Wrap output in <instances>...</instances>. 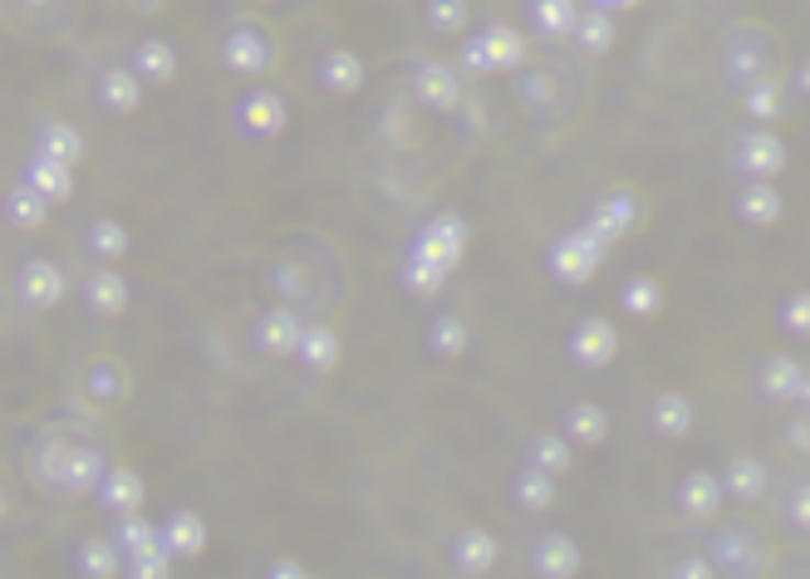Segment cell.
Wrapping results in <instances>:
<instances>
[{
	"label": "cell",
	"instance_id": "c3c4849f",
	"mask_svg": "<svg viewBox=\"0 0 810 579\" xmlns=\"http://www.w3.org/2000/svg\"><path fill=\"white\" fill-rule=\"evenodd\" d=\"M791 515H796V525H806L810 531V481L801 491H796V501H791Z\"/></svg>",
	"mask_w": 810,
	"mask_h": 579
},
{
	"label": "cell",
	"instance_id": "ba28073f",
	"mask_svg": "<svg viewBox=\"0 0 810 579\" xmlns=\"http://www.w3.org/2000/svg\"><path fill=\"white\" fill-rule=\"evenodd\" d=\"M15 290H20V300H25L30 310H55V304L65 300L69 280H65V270H59L55 260L35 256V260H25V266H20Z\"/></svg>",
	"mask_w": 810,
	"mask_h": 579
},
{
	"label": "cell",
	"instance_id": "7bdbcfd3",
	"mask_svg": "<svg viewBox=\"0 0 810 579\" xmlns=\"http://www.w3.org/2000/svg\"><path fill=\"white\" fill-rule=\"evenodd\" d=\"M776 103H781V83H776V79H766V74H762V79H756L752 89H746V109H752L756 119H772V113H776Z\"/></svg>",
	"mask_w": 810,
	"mask_h": 579
},
{
	"label": "cell",
	"instance_id": "ac0fdd59",
	"mask_svg": "<svg viewBox=\"0 0 810 579\" xmlns=\"http://www.w3.org/2000/svg\"><path fill=\"white\" fill-rule=\"evenodd\" d=\"M35 153L49 157V163H65V167H79L84 163V133L74 123H59V119H45L40 123V138H35Z\"/></svg>",
	"mask_w": 810,
	"mask_h": 579
},
{
	"label": "cell",
	"instance_id": "681fc988",
	"mask_svg": "<svg viewBox=\"0 0 810 579\" xmlns=\"http://www.w3.org/2000/svg\"><path fill=\"white\" fill-rule=\"evenodd\" d=\"M791 442L801 452H810V417H801V423H791Z\"/></svg>",
	"mask_w": 810,
	"mask_h": 579
},
{
	"label": "cell",
	"instance_id": "cb8c5ba5",
	"mask_svg": "<svg viewBox=\"0 0 810 579\" xmlns=\"http://www.w3.org/2000/svg\"><path fill=\"white\" fill-rule=\"evenodd\" d=\"M129 69L138 74L143 83H167L177 74V49L167 45V40H138V45H133Z\"/></svg>",
	"mask_w": 810,
	"mask_h": 579
},
{
	"label": "cell",
	"instance_id": "3957f363",
	"mask_svg": "<svg viewBox=\"0 0 810 579\" xmlns=\"http://www.w3.org/2000/svg\"><path fill=\"white\" fill-rule=\"evenodd\" d=\"M467 216H457V212H433L428 216V226L418 231V241H413V250L408 256L413 260H423V266H437V270H457L462 266V256H467Z\"/></svg>",
	"mask_w": 810,
	"mask_h": 579
},
{
	"label": "cell",
	"instance_id": "8fae6325",
	"mask_svg": "<svg viewBox=\"0 0 810 579\" xmlns=\"http://www.w3.org/2000/svg\"><path fill=\"white\" fill-rule=\"evenodd\" d=\"M368 79V65L364 55H354L349 45H334L320 55V83L324 93H334V99H349V93H359Z\"/></svg>",
	"mask_w": 810,
	"mask_h": 579
},
{
	"label": "cell",
	"instance_id": "6da1fadb",
	"mask_svg": "<svg viewBox=\"0 0 810 579\" xmlns=\"http://www.w3.org/2000/svg\"><path fill=\"white\" fill-rule=\"evenodd\" d=\"M109 471L113 467L93 447H69V442H59V447L40 461V477H45L59 497H89V491H99L103 481H109Z\"/></svg>",
	"mask_w": 810,
	"mask_h": 579
},
{
	"label": "cell",
	"instance_id": "8d00e7d4",
	"mask_svg": "<svg viewBox=\"0 0 810 579\" xmlns=\"http://www.w3.org/2000/svg\"><path fill=\"white\" fill-rule=\"evenodd\" d=\"M619 300H624V310L634 314V320H648V314L663 310V286L654 276H634L624 290H619Z\"/></svg>",
	"mask_w": 810,
	"mask_h": 579
},
{
	"label": "cell",
	"instance_id": "277c9868",
	"mask_svg": "<svg viewBox=\"0 0 810 579\" xmlns=\"http://www.w3.org/2000/svg\"><path fill=\"white\" fill-rule=\"evenodd\" d=\"M221 65L231 74H246V79H256V74H270L280 65V45L266 35L260 25H251V20H241V25L226 30V45H221Z\"/></svg>",
	"mask_w": 810,
	"mask_h": 579
},
{
	"label": "cell",
	"instance_id": "f6af8a7d",
	"mask_svg": "<svg viewBox=\"0 0 810 579\" xmlns=\"http://www.w3.org/2000/svg\"><path fill=\"white\" fill-rule=\"evenodd\" d=\"M786 324H791L796 334H810V294H796V300L786 304Z\"/></svg>",
	"mask_w": 810,
	"mask_h": 579
},
{
	"label": "cell",
	"instance_id": "60d3db41",
	"mask_svg": "<svg viewBox=\"0 0 810 579\" xmlns=\"http://www.w3.org/2000/svg\"><path fill=\"white\" fill-rule=\"evenodd\" d=\"M471 20V5H462V0H433L428 5V25L442 30V35H462Z\"/></svg>",
	"mask_w": 810,
	"mask_h": 579
},
{
	"label": "cell",
	"instance_id": "e0dca14e",
	"mask_svg": "<svg viewBox=\"0 0 810 579\" xmlns=\"http://www.w3.org/2000/svg\"><path fill=\"white\" fill-rule=\"evenodd\" d=\"M452 555H457L462 575H487L491 565H497V555H501V541L487 531V525H467V531L457 535V545H452Z\"/></svg>",
	"mask_w": 810,
	"mask_h": 579
},
{
	"label": "cell",
	"instance_id": "4316f807",
	"mask_svg": "<svg viewBox=\"0 0 810 579\" xmlns=\"http://www.w3.org/2000/svg\"><path fill=\"white\" fill-rule=\"evenodd\" d=\"M123 565H129V555L119 550V541L89 535V541L79 545V570H84V579H113Z\"/></svg>",
	"mask_w": 810,
	"mask_h": 579
},
{
	"label": "cell",
	"instance_id": "ab89813d",
	"mask_svg": "<svg viewBox=\"0 0 810 579\" xmlns=\"http://www.w3.org/2000/svg\"><path fill=\"white\" fill-rule=\"evenodd\" d=\"M742 216H746V221H756V226H766V221L781 216V197H776L766 182L746 187V192H742Z\"/></svg>",
	"mask_w": 810,
	"mask_h": 579
},
{
	"label": "cell",
	"instance_id": "f546056e",
	"mask_svg": "<svg viewBox=\"0 0 810 579\" xmlns=\"http://www.w3.org/2000/svg\"><path fill=\"white\" fill-rule=\"evenodd\" d=\"M722 491L728 487H722L712 471H688V477H683V491H678V506L688 515H712L718 501H722Z\"/></svg>",
	"mask_w": 810,
	"mask_h": 579
},
{
	"label": "cell",
	"instance_id": "30bf717a",
	"mask_svg": "<svg viewBox=\"0 0 810 579\" xmlns=\"http://www.w3.org/2000/svg\"><path fill=\"white\" fill-rule=\"evenodd\" d=\"M413 89H418V99H423L428 109L447 113V109H457V103H462V69L442 65V59H423L418 74H413Z\"/></svg>",
	"mask_w": 810,
	"mask_h": 579
},
{
	"label": "cell",
	"instance_id": "9a60e30c",
	"mask_svg": "<svg viewBox=\"0 0 810 579\" xmlns=\"http://www.w3.org/2000/svg\"><path fill=\"white\" fill-rule=\"evenodd\" d=\"M481 49H487L491 59V74H507V69H521L525 55H531V45H525V35L515 25H501V20H491L487 30H481Z\"/></svg>",
	"mask_w": 810,
	"mask_h": 579
},
{
	"label": "cell",
	"instance_id": "d6986e66",
	"mask_svg": "<svg viewBox=\"0 0 810 579\" xmlns=\"http://www.w3.org/2000/svg\"><path fill=\"white\" fill-rule=\"evenodd\" d=\"M99 501H103V506H109L113 515H138L143 501H147V487H143V477H138L133 467H113L109 481L99 487Z\"/></svg>",
	"mask_w": 810,
	"mask_h": 579
},
{
	"label": "cell",
	"instance_id": "ee69618b",
	"mask_svg": "<svg viewBox=\"0 0 810 579\" xmlns=\"http://www.w3.org/2000/svg\"><path fill=\"white\" fill-rule=\"evenodd\" d=\"M457 69L462 74H491V59H487V49H481V40H467V45L457 49Z\"/></svg>",
	"mask_w": 810,
	"mask_h": 579
},
{
	"label": "cell",
	"instance_id": "7c38bea8",
	"mask_svg": "<svg viewBox=\"0 0 810 579\" xmlns=\"http://www.w3.org/2000/svg\"><path fill=\"white\" fill-rule=\"evenodd\" d=\"M84 398L89 403H123L129 398V388H133V378H129V368H123L119 359H109V354H99V359H89L84 364Z\"/></svg>",
	"mask_w": 810,
	"mask_h": 579
},
{
	"label": "cell",
	"instance_id": "836d02e7",
	"mask_svg": "<svg viewBox=\"0 0 810 579\" xmlns=\"http://www.w3.org/2000/svg\"><path fill=\"white\" fill-rule=\"evenodd\" d=\"M648 423H654V433H663V437H683L692 427V403L683 393H658L654 408H648Z\"/></svg>",
	"mask_w": 810,
	"mask_h": 579
},
{
	"label": "cell",
	"instance_id": "7a4b0ae2",
	"mask_svg": "<svg viewBox=\"0 0 810 579\" xmlns=\"http://www.w3.org/2000/svg\"><path fill=\"white\" fill-rule=\"evenodd\" d=\"M604 256H609V241L599 236V231L580 226V231H565V236L555 241L545 266H551V276L561 280V286H589Z\"/></svg>",
	"mask_w": 810,
	"mask_h": 579
},
{
	"label": "cell",
	"instance_id": "8992f818",
	"mask_svg": "<svg viewBox=\"0 0 810 579\" xmlns=\"http://www.w3.org/2000/svg\"><path fill=\"white\" fill-rule=\"evenodd\" d=\"M236 119L251 138H280L290 129V109L276 89H251L246 99L236 103Z\"/></svg>",
	"mask_w": 810,
	"mask_h": 579
},
{
	"label": "cell",
	"instance_id": "d6a6232c",
	"mask_svg": "<svg viewBox=\"0 0 810 579\" xmlns=\"http://www.w3.org/2000/svg\"><path fill=\"white\" fill-rule=\"evenodd\" d=\"M575 45H580L585 55H604V49L614 45V10L589 5L580 15V25H575Z\"/></svg>",
	"mask_w": 810,
	"mask_h": 579
},
{
	"label": "cell",
	"instance_id": "83f0119b",
	"mask_svg": "<svg viewBox=\"0 0 810 579\" xmlns=\"http://www.w3.org/2000/svg\"><path fill=\"white\" fill-rule=\"evenodd\" d=\"M5 216H10V226H20V231H40L49 221V202L30 182H15L5 192Z\"/></svg>",
	"mask_w": 810,
	"mask_h": 579
},
{
	"label": "cell",
	"instance_id": "4fadbf2b",
	"mask_svg": "<svg viewBox=\"0 0 810 579\" xmlns=\"http://www.w3.org/2000/svg\"><path fill=\"white\" fill-rule=\"evenodd\" d=\"M84 300H89L93 314H103V320H119L123 310H129V280L119 276L113 266H99L84 276Z\"/></svg>",
	"mask_w": 810,
	"mask_h": 579
},
{
	"label": "cell",
	"instance_id": "d4e9b609",
	"mask_svg": "<svg viewBox=\"0 0 810 579\" xmlns=\"http://www.w3.org/2000/svg\"><path fill=\"white\" fill-rule=\"evenodd\" d=\"M25 182L35 187L40 197H45L49 207L55 202H65V197L74 192V167H65V163H49V157H30V167H25Z\"/></svg>",
	"mask_w": 810,
	"mask_h": 579
},
{
	"label": "cell",
	"instance_id": "f1b7e54d",
	"mask_svg": "<svg viewBox=\"0 0 810 579\" xmlns=\"http://www.w3.org/2000/svg\"><path fill=\"white\" fill-rule=\"evenodd\" d=\"M742 167L746 172H756V177H772V172H781V163H786V147H781V138H772V133H746L742 138Z\"/></svg>",
	"mask_w": 810,
	"mask_h": 579
},
{
	"label": "cell",
	"instance_id": "816d5d0a",
	"mask_svg": "<svg viewBox=\"0 0 810 579\" xmlns=\"http://www.w3.org/2000/svg\"><path fill=\"white\" fill-rule=\"evenodd\" d=\"M801 403H810V374L801 378Z\"/></svg>",
	"mask_w": 810,
	"mask_h": 579
},
{
	"label": "cell",
	"instance_id": "4dcf8cb0",
	"mask_svg": "<svg viewBox=\"0 0 810 579\" xmlns=\"http://www.w3.org/2000/svg\"><path fill=\"white\" fill-rule=\"evenodd\" d=\"M467 344H471V324L462 314H437L433 330H428V349L437 359H457V354H467Z\"/></svg>",
	"mask_w": 810,
	"mask_h": 579
},
{
	"label": "cell",
	"instance_id": "7402d4cb",
	"mask_svg": "<svg viewBox=\"0 0 810 579\" xmlns=\"http://www.w3.org/2000/svg\"><path fill=\"white\" fill-rule=\"evenodd\" d=\"M525 467L545 471V477H565V471L575 467V442L565 433H535L531 437V452H525Z\"/></svg>",
	"mask_w": 810,
	"mask_h": 579
},
{
	"label": "cell",
	"instance_id": "e575fe53",
	"mask_svg": "<svg viewBox=\"0 0 810 579\" xmlns=\"http://www.w3.org/2000/svg\"><path fill=\"white\" fill-rule=\"evenodd\" d=\"M84 241H89V250H93L99 260H109V266H113V260L129 256V246H133L129 226H123V221H113V216H99V221H93L89 236H84Z\"/></svg>",
	"mask_w": 810,
	"mask_h": 579
},
{
	"label": "cell",
	"instance_id": "5b68a950",
	"mask_svg": "<svg viewBox=\"0 0 810 579\" xmlns=\"http://www.w3.org/2000/svg\"><path fill=\"white\" fill-rule=\"evenodd\" d=\"M619 354V330L599 314H585L580 324L570 330V359L580 368H609Z\"/></svg>",
	"mask_w": 810,
	"mask_h": 579
},
{
	"label": "cell",
	"instance_id": "b9f144b4",
	"mask_svg": "<svg viewBox=\"0 0 810 579\" xmlns=\"http://www.w3.org/2000/svg\"><path fill=\"white\" fill-rule=\"evenodd\" d=\"M762 487H766V471L756 467V461H732V467H728V491H732V497H756Z\"/></svg>",
	"mask_w": 810,
	"mask_h": 579
},
{
	"label": "cell",
	"instance_id": "f907efd6",
	"mask_svg": "<svg viewBox=\"0 0 810 579\" xmlns=\"http://www.w3.org/2000/svg\"><path fill=\"white\" fill-rule=\"evenodd\" d=\"M129 579H167L163 570H129Z\"/></svg>",
	"mask_w": 810,
	"mask_h": 579
},
{
	"label": "cell",
	"instance_id": "d590c367",
	"mask_svg": "<svg viewBox=\"0 0 810 579\" xmlns=\"http://www.w3.org/2000/svg\"><path fill=\"white\" fill-rule=\"evenodd\" d=\"M801 378L806 368L796 359H766L762 368V393L776 398V403H786V398H801Z\"/></svg>",
	"mask_w": 810,
	"mask_h": 579
},
{
	"label": "cell",
	"instance_id": "1f68e13d",
	"mask_svg": "<svg viewBox=\"0 0 810 579\" xmlns=\"http://www.w3.org/2000/svg\"><path fill=\"white\" fill-rule=\"evenodd\" d=\"M580 15H585V10L575 5V0H541V5H531V25L541 30V35H551V40L575 35Z\"/></svg>",
	"mask_w": 810,
	"mask_h": 579
},
{
	"label": "cell",
	"instance_id": "7dc6e473",
	"mask_svg": "<svg viewBox=\"0 0 810 579\" xmlns=\"http://www.w3.org/2000/svg\"><path fill=\"white\" fill-rule=\"evenodd\" d=\"M266 579H310V575H304V565H300V560H276V565H270V575H266Z\"/></svg>",
	"mask_w": 810,
	"mask_h": 579
},
{
	"label": "cell",
	"instance_id": "f35d334b",
	"mask_svg": "<svg viewBox=\"0 0 810 579\" xmlns=\"http://www.w3.org/2000/svg\"><path fill=\"white\" fill-rule=\"evenodd\" d=\"M403 286H408V294H418V300H433V294H442V286H447V270L423 266V260L408 256V266H403Z\"/></svg>",
	"mask_w": 810,
	"mask_h": 579
},
{
	"label": "cell",
	"instance_id": "9c48e42d",
	"mask_svg": "<svg viewBox=\"0 0 810 579\" xmlns=\"http://www.w3.org/2000/svg\"><path fill=\"white\" fill-rule=\"evenodd\" d=\"M531 565H535V575H541V579H575V575H580V565H585V550H580L575 535L545 531L541 541H535V550H531Z\"/></svg>",
	"mask_w": 810,
	"mask_h": 579
},
{
	"label": "cell",
	"instance_id": "f5cc1de1",
	"mask_svg": "<svg viewBox=\"0 0 810 579\" xmlns=\"http://www.w3.org/2000/svg\"><path fill=\"white\" fill-rule=\"evenodd\" d=\"M801 83H806V89H810V59H806V69H801Z\"/></svg>",
	"mask_w": 810,
	"mask_h": 579
},
{
	"label": "cell",
	"instance_id": "484cf974",
	"mask_svg": "<svg viewBox=\"0 0 810 579\" xmlns=\"http://www.w3.org/2000/svg\"><path fill=\"white\" fill-rule=\"evenodd\" d=\"M511 501L531 515L551 511L555 506V477H545V471H535V467H521L511 477Z\"/></svg>",
	"mask_w": 810,
	"mask_h": 579
},
{
	"label": "cell",
	"instance_id": "74e56055",
	"mask_svg": "<svg viewBox=\"0 0 810 579\" xmlns=\"http://www.w3.org/2000/svg\"><path fill=\"white\" fill-rule=\"evenodd\" d=\"M113 541H119L123 555H138V550H147V545L163 541V525H153L147 515H123L119 531H113Z\"/></svg>",
	"mask_w": 810,
	"mask_h": 579
},
{
	"label": "cell",
	"instance_id": "2e32d148",
	"mask_svg": "<svg viewBox=\"0 0 810 579\" xmlns=\"http://www.w3.org/2000/svg\"><path fill=\"white\" fill-rule=\"evenodd\" d=\"M589 231H599V236L614 246V241H624L629 231L639 226V202L634 197H624V192H614V197H604V202L589 212V221H585Z\"/></svg>",
	"mask_w": 810,
	"mask_h": 579
},
{
	"label": "cell",
	"instance_id": "603a6c76",
	"mask_svg": "<svg viewBox=\"0 0 810 579\" xmlns=\"http://www.w3.org/2000/svg\"><path fill=\"white\" fill-rule=\"evenodd\" d=\"M99 103L109 113H138L143 103V79L133 69H103L99 74Z\"/></svg>",
	"mask_w": 810,
	"mask_h": 579
},
{
	"label": "cell",
	"instance_id": "ffe728a7",
	"mask_svg": "<svg viewBox=\"0 0 810 579\" xmlns=\"http://www.w3.org/2000/svg\"><path fill=\"white\" fill-rule=\"evenodd\" d=\"M340 359H344L340 330H330V324H310V330H304V344H300V364L310 368V374H334Z\"/></svg>",
	"mask_w": 810,
	"mask_h": 579
},
{
	"label": "cell",
	"instance_id": "bcb514c9",
	"mask_svg": "<svg viewBox=\"0 0 810 579\" xmlns=\"http://www.w3.org/2000/svg\"><path fill=\"white\" fill-rule=\"evenodd\" d=\"M673 579H712V570L702 555H683V560L673 565Z\"/></svg>",
	"mask_w": 810,
	"mask_h": 579
},
{
	"label": "cell",
	"instance_id": "52a82bcc",
	"mask_svg": "<svg viewBox=\"0 0 810 579\" xmlns=\"http://www.w3.org/2000/svg\"><path fill=\"white\" fill-rule=\"evenodd\" d=\"M304 330H310V324H304L290 304H270V310L256 320V344L270 354V359H290V354H300Z\"/></svg>",
	"mask_w": 810,
	"mask_h": 579
},
{
	"label": "cell",
	"instance_id": "44dd1931",
	"mask_svg": "<svg viewBox=\"0 0 810 579\" xmlns=\"http://www.w3.org/2000/svg\"><path fill=\"white\" fill-rule=\"evenodd\" d=\"M561 433L575 442V447H599V442L609 437V413L599 403H570L565 408V423H561Z\"/></svg>",
	"mask_w": 810,
	"mask_h": 579
},
{
	"label": "cell",
	"instance_id": "5bb4252c",
	"mask_svg": "<svg viewBox=\"0 0 810 579\" xmlns=\"http://www.w3.org/2000/svg\"><path fill=\"white\" fill-rule=\"evenodd\" d=\"M207 541H212V531H207V521L197 511H173L163 521V545L177 560H197L207 550Z\"/></svg>",
	"mask_w": 810,
	"mask_h": 579
}]
</instances>
